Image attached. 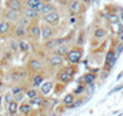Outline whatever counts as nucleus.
<instances>
[{"instance_id": "f257e3e1", "label": "nucleus", "mask_w": 123, "mask_h": 116, "mask_svg": "<svg viewBox=\"0 0 123 116\" xmlns=\"http://www.w3.org/2000/svg\"><path fill=\"white\" fill-rule=\"evenodd\" d=\"M76 65H69L68 67H64V69H62L57 72V75H55V79L57 82H59L60 84H67L70 83L71 81H73V77L74 75L76 73Z\"/></svg>"}, {"instance_id": "f03ea898", "label": "nucleus", "mask_w": 123, "mask_h": 116, "mask_svg": "<svg viewBox=\"0 0 123 116\" xmlns=\"http://www.w3.org/2000/svg\"><path fill=\"white\" fill-rule=\"evenodd\" d=\"M84 55V49L80 45H74L69 49V51L65 54L64 60L68 62L69 65H79L81 59Z\"/></svg>"}, {"instance_id": "7ed1b4c3", "label": "nucleus", "mask_w": 123, "mask_h": 116, "mask_svg": "<svg viewBox=\"0 0 123 116\" xmlns=\"http://www.w3.org/2000/svg\"><path fill=\"white\" fill-rule=\"evenodd\" d=\"M26 76H27V70L25 67L15 69L6 73V81L15 83V84H20V82L24 81L26 78Z\"/></svg>"}, {"instance_id": "20e7f679", "label": "nucleus", "mask_w": 123, "mask_h": 116, "mask_svg": "<svg viewBox=\"0 0 123 116\" xmlns=\"http://www.w3.org/2000/svg\"><path fill=\"white\" fill-rule=\"evenodd\" d=\"M26 31H27V37H30L31 39L36 42L41 39V25L38 23V21H32L30 26L26 28Z\"/></svg>"}, {"instance_id": "39448f33", "label": "nucleus", "mask_w": 123, "mask_h": 116, "mask_svg": "<svg viewBox=\"0 0 123 116\" xmlns=\"http://www.w3.org/2000/svg\"><path fill=\"white\" fill-rule=\"evenodd\" d=\"M68 11L70 15L78 16L79 14L85 11V6L81 0H68Z\"/></svg>"}, {"instance_id": "423d86ee", "label": "nucleus", "mask_w": 123, "mask_h": 116, "mask_svg": "<svg viewBox=\"0 0 123 116\" xmlns=\"http://www.w3.org/2000/svg\"><path fill=\"white\" fill-rule=\"evenodd\" d=\"M12 26L14 23L9 22V21L1 18L0 20V38H7L11 37V32H12Z\"/></svg>"}, {"instance_id": "0eeeda50", "label": "nucleus", "mask_w": 123, "mask_h": 116, "mask_svg": "<svg viewBox=\"0 0 123 116\" xmlns=\"http://www.w3.org/2000/svg\"><path fill=\"white\" fill-rule=\"evenodd\" d=\"M55 34V28L52 25H48V23H42L41 25V38L42 40H47L49 38H53Z\"/></svg>"}, {"instance_id": "6e6552de", "label": "nucleus", "mask_w": 123, "mask_h": 116, "mask_svg": "<svg viewBox=\"0 0 123 116\" xmlns=\"http://www.w3.org/2000/svg\"><path fill=\"white\" fill-rule=\"evenodd\" d=\"M27 69L31 72H33V73L41 72V71H43V69H44V62H43V60H41V59H31L27 62Z\"/></svg>"}, {"instance_id": "1a4fd4ad", "label": "nucleus", "mask_w": 123, "mask_h": 116, "mask_svg": "<svg viewBox=\"0 0 123 116\" xmlns=\"http://www.w3.org/2000/svg\"><path fill=\"white\" fill-rule=\"evenodd\" d=\"M11 37L15 39H25L27 37V31L26 27L21 26V25H17L14 23L12 26V32H11Z\"/></svg>"}, {"instance_id": "9d476101", "label": "nucleus", "mask_w": 123, "mask_h": 116, "mask_svg": "<svg viewBox=\"0 0 123 116\" xmlns=\"http://www.w3.org/2000/svg\"><path fill=\"white\" fill-rule=\"evenodd\" d=\"M41 18H42L46 23L48 25H52V26H55L59 23V21H60V15L59 12L57 11H52V12H49L47 15H43V16H41Z\"/></svg>"}, {"instance_id": "9b49d317", "label": "nucleus", "mask_w": 123, "mask_h": 116, "mask_svg": "<svg viewBox=\"0 0 123 116\" xmlns=\"http://www.w3.org/2000/svg\"><path fill=\"white\" fill-rule=\"evenodd\" d=\"M20 15H21V12L15 11V10H9V9H6V7H5L4 11L1 12L3 18L6 20V21H9V22H11V23H16V22H17Z\"/></svg>"}, {"instance_id": "f8f14e48", "label": "nucleus", "mask_w": 123, "mask_h": 116, "mask_svg": "<svg viewBox=\"0 0 123 116\" xmlns=\"http://www.w3.org/2000/svg\"><path fill=\"white\" fill-rule=\"evenodd\" d=\"M21 15H24L25 17H27L30 21H38L41 18V15L38 11H36L35 9H31L27 6H24L21 10Z\"/></svg>"}, {"instance_id": "ddd939ff", "label": "nucleus", "mask_w": 123, "mask_h": 116, "mask_svg": "<svg viewBox=\"0 0 123 116\" xmlns=\"http://www.w3.org/2000/svg\"><path fill=\"white\" fill-rule=\"evenodd\" d=\"M5 7L9 10H15V11L21 12L24 7L22 0H5Z\"/></svg>"}, {"instance_id": "4468645a", "label": "nucleus", "mask_w": 123, "mask_h": 116, "mask_svg": "<svg viewBox=\"0 0 123 116\" xmlns=\"http://www.w3.org/2000/svg\"><path fill=\"white\" fill-rule=\"evenodd\" d=\"M47 62H48V65L52 66V67H59V66L63 65L64 58H63V56H59V55L50 54V55L47 58Z\"/></svg>"}, {"instance_id": "2eb2a0df", "label": "nucleus", "mask_w": 123, "mask_h": 116, "mask_svg": "<svg viewBox=\"0 0 123 116\" xmlns=\"http://www.w3.org/2000/svg\"><path fill=\"white\" fill-rule=\"evenodd\" d=\"M22 3H24V6L35 9L36 11H38V12H39V10L42 9V6L44 4L43 0H22Z\"/></svg>"}, {"instance_id": "dca6fc26", "label": "nucleus", "mask_w": 123, "mask_h": 116, "mask_svg": "<svg viewBox=\"0 0 123 116\" xmlns=\"http://www.w3.org/2000/svg\"><path fill=\"white\" fill-rule=\"evenodd\" d=\"M53 88H54V83L52 81H47V82L42 83L39 86V93H41V95H48V94L52 92Z\"/></svg>"}, {"instance_id": "f3484780", "label": "nucleus", "mask_w": 123, "mask_h": 116, "mask_svg": "<svg viewBox=\"0 0 123 116\" xmlns=\"http://www.w3.org/2000/svg\"><path fill=\"white\" fill-rule=\"evenodd\" d=\"M44 98L42 97V95H39V94H38V95L37 97H35V98H32V99H30V105H31V106H32V108H43L44 106Z\"/></svg>"}, {"instance_id": "a211bd4d", "label": "nucleus", "mask_w": 123, "mask_h": 116, "mask_svg": "<svg viewBox=\"0 0 123 116\" xmlns=\"http://www.w3.org/2000/svg\"><path fill=\"white\" fill-rule=\"evenodd\" d=\"M69 49H70V47H69V44H63V45H58L55 49H53L52 50V54H54V55H59V56H65V54L69 51Z\"/></svg>"}, {"instance_id": "6ab92c4d", "label": "nucleus", "mask_w": 123, "mask_h": 116, "mask_svg": "<svg viewBox=\"0 0 123 116\" xmlns=\"http://www.w3.org/2000/svg\"><path fill=\"white\" fill-rule=\"evenodd\" d=\"M18 111L21 112L22 115L27 116L32 112V106L30 105V103H26V101H21V104H18Z\"/></svg>"}, {"instance_id": "aec40b11", "label": "nucleus", "mask_w": 123, "mask_h": 116, "mask_svg": "<svg viewBox=\"0 0 123 116\" xmlns=\"http://www.w3.org/2000/svg\"><path fill=\"white\" fill-rule=\"evenodd\" d=\"M43 79H44V76L42 75L41 72H36L35 75L32 76V81H31V83H32V86L35 88H38L41 84L43 83Z\"/></svg>"}, {"instance_id": "412c9836", "label": "nucleus", "mask_w": 123, "mask_h": 116, "mask_svg": "<svg viewBox=\"0 0 123 116\" xmlns=\"http://www.w3.org/2000/svg\"><path fill=\"white\" fill-rule=\"evenodd\" d=\"M58 47L57 44V38H49L47 40H43V48L48 51H52L53 49H55Z\"/></svg>"}, {"instance_id": "4be33fe9", "label": "nucleus", "mask_w": 123, "mask_h": 116, "mask_svg": "<svg viewBox=\"0 0 123 116\" xmlns=\"http://www.w3.org/2000/svg\"><path fill=\"white\" fill-rule=\"evenodd\" d=\"M55 10L57 9H55V6L52 3H44L43 6H42V9L39 10V15L43 16V15H47V14L52 12V11H55Z\"/></svg>"}, {"instance_id": "5701e85b", "label": "nucleus", "mask_w": 123, "mask_h": 116, "mask_svg": "<svg viewBox=\"0 0 123 116\" xmlns=\"http://www.w3.org/2000/svg\"><path fill=\"white\" fill-rule=\"evenodd\" d=\"M81 79H83V82H84V84H90V83H94L96 79H97V76H96V73H94V72H87V73H85V75L81 77Z\"/></svg>"}, {"instance_id": "b1692460", "label": "nucleus", "mask_w": 123, "mask_h": 116, "mask_svg": "<svg viewBox=\"0 0 123 116\" xmlns=\"http://www.w3.org/2000/svg\"><path fill=\"white\" fill-rule=\"evenodd\" d=\"M17 44H18V50L21 53H28L31 50V47L30 44L25 39H17Z\"/></svg>"}, {"instance_id": "393cba45", "label": "nucleus", "mask_w": 123, "mask_h": 116, "mask_svg": "<svg viewBox=\"0 0 123 116\" xmlns=\"http://www.w3.org/2000/svg\"><path fill=\"white\" fill-rule=\"evenodd\" d=\"M75 99H76V98H75L74 94H73V93H69V94H67V95H65L63 99H62V104H63L65 108H68L69 105H71V104L74 103Z\"/></svg>"}, {"instance_id": "a878e982", "label": "nucleus", "mask_w": 123, "mask_h": 116, "mask_svg": "<svg viewBox=\"0 0 123 116\" xmlns=\"http://www.w3.org/2000/svg\"><path fill=\"white\" fill-rule=\"evenodd\" d=\"M107 36V31L102 27H97L95 31H94V38L95 39H102Z\"/></svg>"}, {"instance_id": "bb28decb", "label": "nucleus", "mask_w": 123, "mask_h": 116, "mask_svg": "<svg viewBox=\"0 0 123 116\" xmlns=\"http://www.w3.org/2000/svg\"><path fill=\"white\" fill-rule=\"evenodd\" d=\"M9 47H10V50H11V53H14V54H17V53L20 51L18 50V44H17V39L15 38H10L9 40Z\"/></svg>"}, {"instance_id": "cd10ccee", "label": "nucleus", "mask_w": 123, "mask_h": 116, "mask_svg": "<svg viewBox=\"0 0 123 116\" xmlns=\"http://www.w3.org/2000/svg\"><path fill=\"white\" fill-rule=\"evenodd\" d=\"M31 22H32V21H30L27 17H25L24 15H20V17H18V20H17L16 23H17V25H21V26H24V27L27 28V27L30 26Z\"/></svg>"}, {"instance_id": "c85d7f7f", "label": "nucleus", "mask_w": 123, "mask_h": 116, "mask_svg": "<svg viewBox=\"0 0 123 116\" xmlns=\"http://www.w3.org/2000/svg\"><path fill=\"white\" fill-rule=\"evenodd\" d=\"M38 90L37 89H35V88H27L26 90H25V95H27V98L28 99H32V98H35V97H37L38 95Z\"/></svg>"}, {"instance_id": "c756f323", "label": "nucleus", "mask_w": 123, "mask_h": 116, "mask_svg": "<svg viewBox=\"0 0 123 116\" xmlns=\"http://www.w3.org/2000/svg\"><path fill=\"white\" fill-rule=\"evenodd\" d=\"M85 89H86V84H78V87L74 89L73 94L74 95H83L85 93Z\"/></svg>"}, {"instance_id": "7c9ffc66", "label": "nucleus", "mask_w": 123, "mask_h": 116, "mask_svg": "<svg viewBox=\"0 0 123 116\" xmlns=\"http://www.w3.org/2000/svg\"><path fill=\"white\" fill-rule=\"evenodd\" d=\"M26 90V88L24 87V86H20V84H15V86L11 88V94L12 95H16V94H18V93H22V92H25Z\"/></svg>"}, {"instance_id": "2f4dec72", "label": "nucleus", "mask_w": 123, "mask_h": 116, "mask_svg": "<svg viewBox=\"0 0 123 116\" xmlns=\"http://www.w3.org/2000/svg\"><path fill=\"white\" fill-rule=\"evenodd\" d=\"M106 18L110 21L111 23H118V15L117 14H113V12H108L106 14Z\"/></svg>"}, {"instance_id": "473e14b6", "label": "nucleus", "mask_w": 123, "mask_h": 116, "mask_svg": "<svg viewBox=\"0 0 123 116\" xmlns=\"http://www.w3.org/2000/svg\"><path fill=\"white\" fill-rule=\"evenodd\" d=\"M95 82L94 83H90V84H86V89H85V93H87V95L91 97L92 94L95 93Z\"/></svg>"}, {"instance_id": "72a5a7b5", "label": "nucleus", "mask_w": 123, "mask_h": 116, "mask_svg": "<svg viewBox=\"0 0 123 116\" xmlns=\"http://www.w3.org/2000/svg\"><path fill=\"white\" fill-rule=\"evenodd\" d=\"M83 104H84V100H83V99H75V100H74V103L71 104V105H69V106H68L67 109H76V108L81 106Z\"/></svg>"}, {"instance_id": "f704fd0d", "label": "nucleus", "mask_w": 123, "mask_h": 116, "mask_svg": "<svg viewBox=\"0 0 123 116\" xmlns=\"http://www.w3.org/2000/svg\"><path fill=\"white\" fill-rule=\"evenodd\" d=\"M11 100H14V95L11 94V92H7V93H5L4 95H3V101H4L6 105L11 101Z\"/></svg>"}, {"instance_id": "c9c22d12", "label": "nucleus", "mask_w": 123, "mask_h": 116, "mask_svg": "<svg viewBox=\"0 0 123 116\" xmlns=\"http://www.w3.org/2000/svg\"><path fill=\"white\" fill-rule=\"evenodd\" d=\"M85 38H84V32L81 31V32H79V34H78V38H76V45H80V47H83V44H84V40Z\"/></svg>"}, {"instance_id": "e433bc0d", "label": "nucleus", "mask_w": 123, "mask_h": 116, "mask_svg": "<svg viewBox=\"0 0 123 116\" xmlns=\"http://www.w3.org/2000/svg\"><path fill=\"white\" fill-rule=\"evenodd\" d=\"M24 98H25V92L18 93V94H16V95H14V100L17 101V103H21L24 100Z\"/></svg>"}, {"instance_id": "4c0bfd02", "label": "nucleus", "mask_w": 123, "mask_h": 116, "mask_svg": "<svg viewBox=\"0 0 123 116\" xmlns=\"http://www.w3.org/2000/svg\"><path fill=\"white\" fill-rule=\"evenodd\" d=\"M123 89V83L122 84H119V86H116L113 89H112V90H110L108 92V95H112V94H113V93H116V92H119V90H122Z\"/></svg>"}, {"instance_id": "58836bf2", "label": "nucleus", "mask_w": 123, "mask_h": 116, "mask_svg": "<svg viewBox=\"0 0 123 116\" xmlns=\"http://www.w3.org/2000/svg\"><path fill=\"white\" fill-rule=\"evenodd\" d=\"M116 54L117 55H121L122 54V53H123V43H122V42H119V43H118V45H117V48H116Z\"/></svg>"}, {"instance_id": "ea45409f", "label": "nucleus", "mask_w": 123, "mask_h": 116, "mask_svg": "<svg viewBox=\"0 0 123 116\" xmlns=\"http://www.w3.org/2000/svg\"><path fill=\"white\" fill-rule=\"evenodd\" d=\"M115 55H116V53H115L113 50H110V51L107 53V54H106V59H105V60H106V62H108V61H110L112 58H113Z\"/></svg>"}, {"instance_id": "a19ab883", "label": "nucleus", "mask_w": 123, "mask_h": 116, "mask_svg": "<svg viewBox=\"0 0 123 116\" xmlns=\"http://www.w3.org/2000/svg\"><path fill=\"white\" fill-rule=\"evenodd\" d=\"M116 33H117L118 36L123 33V23H121V22L117 23V31H116Z\"/></svg>"}, {"instance_id": "79ce46f5", "label": "nucleus", "mask_w": 123, "mask_h": 116, "mask_svg": "<svg viewBox=\"0 0 123 116\" xmlns=\"http://www.w3.org/2000/svg\"><path fill=\"white\" fill-rule=\"evenodd\" d=\"M81 1H83V4H85L86 6H90L92 4V0H81Z\"/></svg>"}, {"instance_id": "37998d69", "label": "nucleus", "mask_w": 123, "mask_h": 116, "mask_svg": "<svg viewBox=\"0 0 123 116\" xmlns=\"http://www.w3.org/2000/svg\"><path fill=\"white\" fill-rule=\"evenodd\" d=\"M118 21H119L121 23H123V11L119 12V15H118Z\"/></svg>"}, {"instance_id": "c03bdc74", "label": "nucleus", "mask_w": 123, "mask_h": 116, "mask_svg": "<svg viewBox=\"0 0 123 116\" xmlns=\"http://www.w3.org/2000/svg\"><path fill=\"white\" fill-rule=\"evenodd\" d=\"M122 77H123V71H122V72L119 73V75L117 76V78H116V81H121V78H122Z\"/></svg>"}, {"instance_id": "a18cd8bd", "label": "nucleus", "mask_w": 123, "mask_h": 116, "mask_svg": "<svg viewBox=\"0 0 123 116\" xmlns=\"http://www.w3.org/2000/svg\"><path fill=\"white\" fill-rule=\"evenodd\" d=\"M3 86H4V81H3V78H1V77H0V88H1Z\"/></svg>"}, {"instance_id": "49530a36", "label": "nucleus", "mask_w": 123, "mask_h": 116, "mask_svg": "<svg viewBox=\"0 0 123 116\" xmlns=\"http://www.w3.org/2000/svg\"><path fill=\"white\" fill-rule=\"evenodd\" d=\"M48 116H59V115H58L57 112H50V114H49Z\"/></svg>"}, {"instance_id": "de8ad7c7", "label": "nucleus", "mask_w": 123, "mask_h": 116, "mask_svg": "<svg viewBox=\"0 0 123 116\" xmlns=\"http://www.w3.org/2000/svg\"><path fill=\"white\" fill-rule=\"evenodd\" d=\"M118 37H119V42H122V43H123V33H122V34H119Z\"/></svg>"}, {"instance_id": "09e8293b", "label": "nucleus", "mask_w": 123, "mask_h": 116, "mask_svg": "<svg viewBox=\"0 0 123 116\" xmlns=\"http://www.w3.org/2000/svg\"><path fill=\"white\" fill-rule=\"evenodd\" d=\"M1 104H3V97L0 95V106H1Z\"/></svg>"}, {"instance_id": "8fccbe9b", "label": "nucleus", "mask_w": 123, "mask_h": 116, "mask_svg": "<svg viewBox=\"0 0 123 116\" xmlns=\"http://www.w3.org/2000/svg\"><path fill=\"white\" fill-rule=\"evenodd\" d=\"M43 1H44V3H52L53 0H43Z\"/></svg>"}, {"instance_id": "3c124183", "label": "nucleus", "mask_w": 123, "mask_h": 116, "mask_svg": "<svg viewBox=\"0 0 123 116\" xmlns=\"http://www.w3.org/2000/svg\"><path fill=\"white\" fill-rule=\"evenodd\" d=\"M0 116H5V115H4V114H0Z\"/></svg>"}, {"instance_id": "603ef678", "label": "nucleus", "mask_w": 123, "mask_h": 116, "mask_svg": "<svg viewBox=\"0 0 123 116\" xmlns=\"http://www.w3.org/2000/svg\"><path fill=\"white\" fill-rule=\"evenodd\" d=\"M119 116H123V112H122V114H121V115H119Z\"/></svg>"}, {"instance_id": "864d4df0", "label": "nucleus", "mask_w": 123, "mask_h": 116, "mask_svg": "<svg viewBox=\"0 0 123 116\" xmlns=\"http://www.w3.org/2000/svg\"><path fill=\"white\" fill-rule=\"evenodd\" d=\"M0 5H1V0H0Z\"/></svg>"}]
</instances>
